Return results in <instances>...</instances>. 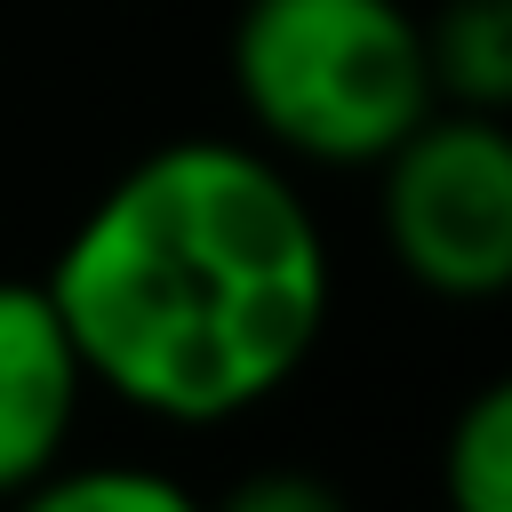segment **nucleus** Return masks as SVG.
Listing matches in <instances>:
<instances>
[{"label":"nucleus","instance_id":"1","mask_svg":"<svg viewBox=\"0 0 512 512\" xmlns=\"http://www.w3.org/2000/svg\"><path fill=\"white\" fill-rule=\"evenodd\" d=\"M40 288L88 384L160 424H232L312 360L336 272L280 160L192 136L120 168Z\"/></svg>","mask_w":512,"mask_h":512},{"label":"nucleus","instance_id":"2","mask_svg":"<svg viewBox=\"0 0 512 512\" xmlns=\"http://www.w3.org/2000/svg\"><path fill=\"white\" fill-rule=\"evenodd\" d=\"M232 88L264 144L320 168H376L440 104L424 16L400 0H248L232 24Z\"/></svg>","mask_w":512,"mask_h":512},{"label":"nucleus","instance_id":"3","mask_svg":"<svg viewBox=\"0 0 512 512\" xmlns=\"http://www.w3.org/2000/svg\"><path fill=\"white\" fill-rule=\"evenodd\" d=\"M376 224L392 264L448 304H488L512 288V128L504 112L432 104L376 160Z\"/></svg>","mask_w":512,"mask_h":512},{"label":"nucleus","instance_id":"4","mask_svg":"<svg viewBox=\"0 0 512 512\" xmlns=\"http://www.w3.org/2000/svg\"><path fill=\"white\" fill-rule=\"evenodd\" d=\"M88 368L40 280H0V496H32L80 424Z\"/></svg>","mask_w":512,"mask_h":512},{"label":"nucleus","instance_id":"5","mask_svg":"<svg viewBox=\"0 0 512 512\" xmlns=\"http://www.w3.org/2000/svg\"><path fill=\"white\" fill-rule=\"evenodd\" d=\"M432 96L464 112H512V0H440L424 16Z\"/></svg>","mask_w":512,"mask_h":512},{"label":"nucleus","instance_id":"6","mask_svg":"<svg viewBox=\"0 0 512 512\" xmlns=\"http://www.w3.org/2000/svg\"><path fill=\"white\" fill-rule=\"evenodd\" d=\"M440 480L464 512H512V368L488 376L456 408L448 448H440Z\"/></svg>","mask_w":512,"mask_h":512},{"label":"nucleus","instance_id":"7","mask_svg":"<svg viewBox=\"0 0 512 512\" xmlns=\"http://www.w3.org/2000/svg\"><path fill=\"white\" fill-rule=\"evenodd\" d=\"M40 512H192V488L144 464H56L32 488Z\"/></svg>","mask_w":512,"mask_h":512},{"label":"nucleus","instance_id":"8","mask_svg":"<svg viewBox=\"0 0 512 512\" xmlns=\"http://www.w3.org/2000/svg\"><path fill=\"white\" fill-rule=\"evenodd\" d=\"M224 504H232V512H336L344 496H336L328 480H312V472H256V480H240Z\"/></svg>","mask_w":512,"mask_h":512}]
</instances>
